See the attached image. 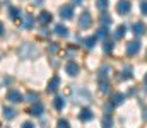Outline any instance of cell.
I'll return each mask as SVG.
<instances>
[{
	"instance_id": "cell-1",
	"label": "cell",
	"mask_w": 147,
	"mask_h": 128,
	"mask_svg": "<svg viewBox=\"0 0 147 128\" xmlns=\"http://www.w3.org/2000/svg\"><path fill=\"white\" fill-rule=\"evenodd\" d=\"M91 24H92V15H91V12L84 10L79 15V27L80 29H87V27H91Z\"/></svg>"
},
{
	"instance_id": "cell-2",
	"label": "cell",
	"mask_w": 147,
	"mask_h": 128,
	"mask_svg": "<svg viewBox=\"0 0 147 128\" xmlns=\"http://www.w3.org/2000/svg\"><path fill=\"white\" fill-rule=\"evenodd\" d=\"M19 53H21L24 58H33V56H38V55H39V53H38V50L33 46V44H29V43L22 44V48L19 50Z\"/></svg>"
},
{
	"instance_id": "cell-3",
	"label": "cell",
	"mask_w": 147,
	"mask_h": 128,
	"mask_svg": "<svg viewBox=\"0 0 147 128\" xmlns=\"http://www.w3.org/2000/svg\"><path fill=\"white\" fill-rule=\"evenodd\" d=\"M7 101H10V103H22L24 101V96L17 89H10L7 92Z\"/></svg>"
},
{
	"instance_id": "cell-4",
	"label": "cell",
	"mask_w": 147,
	"mask_h": 128,
	"mask_svg": "<svg viewBox=\"0 0 147 128\" xmlns=\"http://www.w3.org/2000/svg\"><path fill=\"white\" fill-rule=\"evenodd\" d=\"M130 9H132V5H130V2H128V0H120V2L116 3V12H118V14H121V15L128 14V12H130Z\"/></svg>"
},
{
	"instance_id": "cell-5",
	"label": "cell",
	"mask_w": 147,
	"mask_h": 128,
	"mask_svg": "<svg viewBox=\"0 0 147 128\" xmlns=\"http://www.w3.org/2000/svg\"><path fill=\"white\" fill-rule=\"evenodd\" d=\"M139 50H140V41L139 40H134V41H130L127 44V55H130V56L137 55Z\"/></svg>"
},
{
	"instance_id": "cell-6",
	"label": "cell",
	"mask_w": 147,
	"mask_h": 128,
	"mask_svg": "<svg viewBox=\"0 0 147 128\" xmlns=\"http://www.w3.org/2000/svg\"><path fill=\"white\" fill-rule=\"evenodd\" d=\"M60 17H62V19H72L74 17V5H70V3L63 5V7L60 9Z\"/></svg>"
},
{
	"instance_id": "cell-7",
	"label": "cell",
	"mask_w": 147,
	"mask_h": 128,
	"mask_svg": "<svg viewBox=\"0 0 147 128\" xmlns=\"http://www.w3.org/2000/svg\"><path fill=\"white\" fill-rule=\"evenodd\" d=\"M132 31H134V34H137V36H142V34H146L147 27L144 22H134L132 24Z\"/></svg>"
},
{
	"instance_id": "cell-8",
	"label": "cell",
	"mask_w": 147,
	"mask_h": 128,
	"mask_svg": "<svg viewBox=\"0 0 147 128\" xmlns=\"http://www.w3.org/2000/svg\"><path fill=\"white\" fill-rule=\"evenodd\" d=\"M58 85H60V77H58V75H53V77L50 79V82H48L46 90H48V92H55V90L58 89Z\"/></svg>"
},
{
	"instance_id": "cell-9",
	"label": "cell",
	"mask_w": 147,
	"mask_h": 128,
	"mask_svg": "<svg viewBox=\"0 0 147 128\" xmlns=\"http://www.w3.org/2000/svg\"><path fill=\"white\" fill-rule=\"evenodd\" d=\"M65 72H67L70 77H75V75L79 74V65H77L75 62H69V63L65 65Z\"/></svg>"
},
{
	"instance_id": "cell-10",
	"label": "cell",
	"mask_w": 147,
	"mask_h": 128,
	"mask_svg": "<svg viewBox=\"0 0 147 128\" xmlns=\"http://www.w3.org/2000/svg\"><path fill=\"white\" fill-rule=\"evenodd\" d=\"M51 19H53V15H51L48 10H41V12H39V15H38V21H39L41 24H50V22H51Z\"/></svg>"
},
{
	"instance_id": "cell-11",
	"label": "cell",
	"mask_w": 147,
	"mask_h": 128,
	"mask_svg": "<svg viewBox=\"0 0 147 128\" xmlns=\"http://www.w3.org/2000/svg\"><path fill=\"white\" fill-rule=\"evenodd\" d=\"M34 21H36V19H34L31 14H26L24 19H22V27H24V29H31V27L34 26Z\"/></svg>"
},
{
	"instance_id": "cell-12",
	"label": "cell",
	"mask_w": 147,
	"mask_h": 128,
	"mask_svg": "<svg viewBox=\"0 0 147 128\" xmlns=\"http://www.w3.org/2000/svg\"><path fill=\"white\" fill-rule=\"evenodd\" d=\"M55 34H58L60 38H67L69 36V27L63 24H57L55 26Z\"/></svg>"
},
{
	"instance_id": "cell-13",
	"label": "cell",
	"mask_w": 147,
	"mask_h": 128,
	"mask_svg": "<svg viewBox=\"0 0 147 128\" xmlns=\"http://www.w3.org/2000/svg\"><path fill=\"white\" fill-rule=\"evenodd\" d=\"M79 118L82 120V121H91L92 118H94V113L89 109V108H84L82 111H80V115H79Z\"/></svg>"
},
{
	"instance_id": "cell-14",
	"label": "cell",
	"mask_w": 147,
	"mask_h": 128,
	"mask_svg": "<svg viewBox=\"0 0 147 128\" xmlns=\"http://www.w3.org/2000/svg\"><path fill=\"white\" fill-rule=\"evenodd\" d=\"M43 111H45V106H43L39 101L34 103V104H33V108H31V115H33V116H41V115H43Z\"/></svg>"
},
{
	"instance_id": "cell-15",
	"label": "cell",
	"mask_w": 147,
	"mask_h": 128,
	"mask_svg": "<svg viewBox=\"0 0 147 128\" xmlns=\"http://www.w3.org/2000/svg\"><path fill=\"white\" fill-rule=\"evenodd\" d=\"M9 17L12 19V21H17V19H21V10L17 9V7H9Z\"/></svg>"
},
{
	"instance_id": "cell-16",
	"label": "cell",
	"mask_w": 147,
	"mask_h": 128,
	"mask_svg": "<svg viewBox=\"0 0 147 128\" xmlns=\"http://www.w3.org/2000/svg\"><path fill=\"white\" fill-rule=\"evenodd\" d=\"M123 99H125V96H123L121 92H115L113 97H111V104H113V106H118V104L123 103Z\"/></svg>"
},
{
	"instance_id": "cell-17",
	"label": "cell",
	"mask_w": 147,
	"mask_h": 128,
	"mask_svg": "<svg viewBox=\"0 0 147 128\" xmlns=\"http://www.w3.org/2000/svg\"><path fill=\"white\" fill-rule=\"evenodd\" d=\"M130 77H134V68H132V65H127L121 70V79H130Z\"/></svg>"
},
{
	"instance_id": "cell-18",
	"label": "cell",
	"mask_w": 147,
	"mask_h": 128,
	"mask_svg": "<svg viewBox=\"0 0 147 128\" xmlns=\"http://www.w3.org/2000/svg\"><path fill=\"white\" fill-rule=\"evenodd\" d=\"M53 106L60 111V109H63V106H65V99L62 97V96H57L55 99H53Z\"/></svg>"
},
{
	"instance_id": "cell-19",
	"label": "cell",
	"mask_w": 147,
	"mask_h": 128,
	"mask_svg": "<svg viewBox=\"0 0 147 128\" xmlns=\"http://www.w3.org/2000/svg\"><path fill=\"white\" fill-rule=\"evenodd\" d=\"M96 40H98L96 36H87V38L84 40V46H86L87 50H92V48H94V44H96Z\"/></svg>"
},
{
	"instance_id": "cell-20",
	"label": "cell",
	"mask_w": 147,
	"mask_h": 128,
	"mask_svg": "<svg viewBox=\"0 0 147 128\" xmlns=\"http://www.w3.org/2000/svg\"><path fill=\"white\" fill-rule=\"evenodd\" d=\"M125 31H127V27H125V26H118V27H116V31H115V34H113V36H115V40H121V38L125 36Z\"/></svg>"
},
{
	"instance_id": "cell-21",
	"label": "cell",
	"mask_w": 147,
	"mask_h": 128,
	"mask_svg": "<svg viewBox=\"0 0 147 128\" xmlns=\"http://www.w3.org/2000/svg\"><path fill=\"white\" fill-rule=\"evenodd\" d=\"M3 116H5L7 120H12V118L16 116V111H14V108H9V106H5V108H3Z\"/></svg>"
},
{
	"instance_id": "cell-22",
	"label": "cell",
	"mask_w": 147,
	"mask_h": 128,
	"mask_svg": "<svg viewBox=\"0 0 147 128\" xmlns=\"http://www.w3.org/2000/svg\"><path fill=\"white\" fill-rule=\"evenodd\" d=\"M96 38L106 40V38H108V27H99V29H98V34H96Z\"/></svg>"
},
{
	"instance_id": "cell-23",
	"label": "cell",
	"mask_w": 147,
	"mask_h": 128,
	"mask_svg": "<svg viewBox=\"0 0 147 128\" xmlns=\"http://www.w3.org/2000/svg\"><path fill=\"white\" fill-rule=\"evenodd\" d=\"M99 90H101L103 94H108V92H110V84H108V82L99 80Z\"/></svg>"
},
{
	"instance_id": "cell-24",
	"label": "cell",
	"mask_w": 147,
	"mask_h": 128,
	"mask_svg": "<svg viewBox=\"0 0 147 128\" xmlns=\"http://www.w3.org/2000/svg\"><path fill=\"white\" fill-rule=\"evenodd\" d=\"M103 51L105 53H111L113 51V41H103Z\"/></svg>"
},
{
	"instance_id": "cell-25",
	"label": "cell",
	"mask_w": 147,
	"mask_h": 128,
	"mask_svg": "<svg viewBox=\"0 0 147 128\" xmlns=\"http://www.w3.org/2000/svg\"><path fill=\"white\" fill-rule=\"evenodd\" d=\"M111 127H113L111 116H106V115H105V118H103V128H111Z\"/></svg>"
},
{
	"instance_id": "cell-26",
	"label": "cell",
	"mask_w": 147,
	"mask_h": 128,
	"mask_svg": "<svg viewBox=\"0 0 147 128\" xmlns=\"http://www.w3.org/2000/svg\"><path fill=\"white\" fill-rule=\"evenodd\" d=\"M26 97H28L31 103H38V97H39V96H38V92H34V90H29Z\"/></svg>"
},
{
	"instance_id": "cell-27",
	"label": "cell",
	"mask_w": 147,
	"mask_h": 128,
	"mask_svg": "<svg viewBox=\"0 0 147 128\" xmlns=\"http://www.w3.org/2000/svg\"><path fill=\"white\" fill-rule=\"evenodd\" d=\"M108 3H110L108 0H98V2H96V5H98L99 10H106V9H108Z\"/></svg>"
},
{
	"instance_id": "cell-28",
	"label": "cell",
	"mask_w": 147,
	"mask_h": 128,
	"mask_svg": "<svg viewBox=\"0 0 147 128\" xmlns=\"http://www.w3.org/2000/svg\"><path fill=\"white\" fill-rule=\"evenodd\" d=\"M101 24H103L105 27H108V26L111 24V17L106 15V14H103V15H101Z\"/></svg>"
},
{
	"instance_id": "cell-29",
	"label": "cell",
	"mask_w": 147,
	"mask_h": 128,
	"mask_svg": "<svg viewBox=\"0 0 147 128\" xmlns=\"http://www.w3.org/2000/svg\"><path fill=\"white\" fill-rule=\"evenodd\" d=\"M108 72H110V67H103V68L99 70V80L106 79V77H108Z\"/></svg>"
},
{
	"instance_id": "cell-30",
	"label": "cell",
	"mask_w": 147,
	"mask_h": 128,
	"mask_svg": "<svg viewBox=\"0 0 147 128\" xmlns=\"http://www.w3.org/2000/svg\"><path fill=\"white\" fill-rule=\"evenodd\" d=\"M57 128H70V125H69V121H67V120H58Z\"/></svg>"
},
{
	"instance_id": "cell-31",
	"label": "cell",
	"mask_w": 147,
	"mask_h": 128,
	"mask_svg": "<svg viewBox=\"0 0 147 128\" xmlns=\"http://www.w3.org/2000/svg\"><path fill=\"white\" fill-rule=\"evenodd\" d=\"M140 12H142V14H146V15H147V0H144V2L140 3Z\"/></svg>"
},
{
	"instance_id": "cell-32",
	"label": "cell",
	"mask_w": 147,
	"mask_h": 128,
	"mask_svg": "<svg viewBox=\"0 0 147 128\" xmlns=\"http://www.w3.org/2000/svg\"><path fill=\"white\" fill-rule=\"evenodd\" d=\"M21 128H34V125H33L31 121H24V123L21 125Z\"/></svg>"
},
{
	"instance_id": "cell-33",
	"label": "cell",
	"mask_w": 147,
	"mask_h": 128,
	"mask_svg": "<svg viewBox=\"0 0 147 128\" xmlns=\"http://www.w3.org/2000/svg\"><path fill=\"white\" fill-rule=\"evenodd\" d=\"M2 34H3V24L0 22V36H2Z\"/></svg>"
},
{
	"instance_id": "cell-34",
	"label": "cell",
	"mask_w": 147,
	"mask_h": 128,
	"mask_svg": "<svg viewBox=\"0 0 147 128\" xmlns=\"http://www.w3.org/2000/svg\"><path fill=\"white\" fill-rule=\"evenodd\" d=\"M34 2V5H39V3H43V0H33Z\"/></svg>"
},
{
	"instance_id": "cell-35",
	"label": "cell",
	"mask_w": 147,
	"mask_h": 128,
	"mask_svg": "<svg viewBox=\"0 0 147 128\" xmlns=\"http://www.w3.org/2000/svg\"><path fill=\"white\" fill-rule=\"evenodd\" d=\"M144 120H146V121H147V111H146V113H144Z\"/></svg>"
},
{
	"instance_id": "cell-36",
	"label": "cell",
	"mask_w": 147,
	"mask_h": 128,
	"mask_svg": "<svg viewBox=\"0 0 147 128\" xmlns=\"http://www.w3.org/2000/svg\"><path fill=\"white\" fill-rule=\"evenodd\" d=\"M146 82H147V74H146Z\"/></svg>"
}]
</instances>
